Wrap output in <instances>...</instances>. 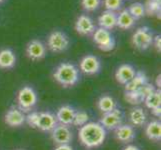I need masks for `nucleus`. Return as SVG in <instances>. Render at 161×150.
Instances as JSON below:
<instances>
[{
    "mask_svg": "<svg viewBox=\"0 0 161 150\" xmlns=\"http://www.w3.org/2000/svg\"><path fill=\"white\" fill-rule=\"evenodd\" d=\"M4 1V0H0V2H3Z\"/></svg>",
    "mask_w": 161,
    "mask_h": 150,
    "instance_id": "nucleus-39",
    "label": "nucleus"
},
{
    "mask_svg": "<svg viewBox=\"0 0 161 150\" xmlns=\"http://www.w3.org/2000/svg\"><path fill=\"white\" fill-rule=\"evenodd\" d=\"M57 120L55 115L51 112H39L38 114V119L36 123V128L41 131L47 132L52 131L55 126H56Z\"/></svg>",
    "mask_w": 161,
    "mask_h": 150,
    "instance_id": "nucleus-13",
    "label": "nucleus"
},
{
    "mask_svg": "<svg viewBox=\"0 0 161 150\" xmlns=\"http://www.w3.org/2000/svg\"><path fill=\"white\" fill-rule=\"evenodd\" d=\"M54 150H73L69 144H62V145H57Z\"/></svg>",
    "mask_w": 161,
    "mask_h": 150,
    "instance_id": "nucleus-34",
    "label": "nucleus"
},
{
    "mask_svg": "<svg viewBox=\"0 0 161 150\" xmlns=\"http://www.w3.org/2000/svg\"><path fill=\"white\" fill-rule=\"evenodd\" d=\"M51 139L57 145L69 144L73 139V134L69 126L57 124L55 128L51 131Z\"/></svg>",
    "mask_w": 161,
    "mask_h": 150,
    "instance_id": "nucleus-8",
    "label": "nucleus"
},
{
    "mask_svg": "<svg viewBox=\"0 0 161 150\" xmlns=\"http://www.w3.org/2000/svg\"><path fill=\"white\" fill-rule=\"evenodd\" d=\"M145 135L149 140L160 141L161 139V123L158 120L150 121L145 127Z\"/></svg>",
    "mask_w": 161,
    "mask_h": 150,
    "instance_id": "nucleus-22",
    "label": "nucleus"
},
{
    "mask_svg": "<svg viewBox=\"0 0 161 150\" xmlns=\"http://www.w3.org/2000/svg\"><path fill=\"white\" fill-rule=\"evenodd\" d=\"M136 20L132 17V15L129 13V11L127 9H123L120 11L119 14H117V21H116V26L119 28L127 30L131 29L132 27H134Z\"/></svg>",
    "mask_w": 161,
    "mask_h": 150,
    "instance_id": "nucleus-18",
    "label": "nucleus"
},
{
    "mask_svg": "<svg viewBox=\"0 0 161 150\" xmlns=\"http://www.w3.org/2000/svg\"><path fill=\"white\" fill-rule=\"evenodd\" d=\"M123 150H140V148H138L135 145H127L125 148H123Z\"/></svg>",
    "mask_w": 161,
    "mask_h": 150,
    "instance_id": "nucleus-36",
    "label": "nucleus"
},
{
    "mask_svg": "<svg viewBox=\"0 0 161 150\" xmlns=\"http://www.w3.org/2000/svg\"><path fill=\"white\" fill-rule=\"evenodd\" d=\"M160 75H158L157 77H156V87H158V88H160Z\"/></svg>",
    "mask_w": 161,
    "mask_h": 150,
    "instance_id": "nucleus-37",
    "label": "nucleus"
},
{
    "mask_svg": "<svg viewBox=\"0 0 161 150\" xmlns=\"http://www.w3.org/2000/svg\"><path fill=\"white\" fill-rule=\"evenodd\" d=\"M37 94L35 90L30 86H24L17 93L16 101H17L18 108L22 112H31L37 103Z\"/></svg>",
    "mask_w": 161,
    "mask_h": 150,
    "instance_id": "nucleus-3",
    "label": "nucleus"
},
{
    "mask_svg": "<svg viewBox=\"0 0 161 150\" xmlns=\"http://www.w3.org/2000/svg\"><path fill=\"white\" fill-rule=\"evenodd\" d=\"M69 38L64 32L55 30L47 38V46L54 53L63 52L69 47Z\"/></svg>",
    "mask_w": 161,
    "mask_h": 150,
    "instance_id": "nucleus-6",
    "label": "nucleus"
},
{
    "mask_svg": "<svg viewBox=\"0 0 161 150\" xmlns=\"http://www.w3.org/2000/svg\"><path fill=\"white\" fill-rule=\"evenodd\" d=\"M79 68L84 74L94 75L101 69V62L95 55H86L79 63Z\"/></svg>",
    "mask_w": 161,
    "mask_h": 150,
    "instance_id": "nucleus-9",
    "label": "nucleus"
},
{
    "mask_svg": "<svg viewBox=\"0 0 161 150\" xmlns=\"http://www.w3.org/2000/svg\"><path fill=\"white\" fill-rule=\"evenodd\" d=\"M147 82V76L145 75V73L142 71H138L135 73L134 77L125 84V91L138 90L144 84H146Z\"/></svg>",
    "mask_w": 161,
    "mask_h": 150,
    "instance_id": "nucleus-20",
    "label": "nucleus"
},
{
    "mask_svg": "<svg viewBox=\"0 0 161 150\" xmlns=\"http://www.w3.org/2000/svg\"><path fill=\"white\" fill-rule=\"evenodd\" d=\"M97 107L102 113H107L114 110L115 108H117V103H116L113 97L109 95H103L98 99Z\"/></svg>",
    "mask_w": 161,
    "mask_h": 150,
    "instance_id": "nucleus-23",
    "label": "nucleus"
},
{
    "mask_svg": "<svg viewBox=\"0 0 161 150\" xmlns=\"http://www.w3.org/2000/svg\"><path fill=\"white\" fill-rule=\"evenodd\" d=\"M101 0H81V5L86 11H95L100 7Z\"/></svg>",
    "mask_w": 161,
    "mask_h": 150,
    "instance_id": "nucleus-29",
    "label": "nucleus"
},
{
    "mask_svg": "<svg viewBox=\"0 0 161 150\" xmlns=\"http://www.w3.org/2000/svg\"><path fill=\"white\" fill-rule=\"evenodd\" d=\"M152 44H154V47L157 50V52L160 53L161 52V36L160 35L154 36Z\"/></svg>",
    "mask_w": 161,
    "mask_h": 150,
    "instance_id": "nucleus-33",
    "label": "nucleus"
},
{
    "mask_svg": "<svg viewBox=\"0 0 161 150\" xmlns=\"http://www.w3.org/2000/svg\"><path fill=\"white\" fill-rule=\"evenodd\" d=\"M122 120H123V115H122L121 110L115 108L110 112L103 113L99 123L102 125L105 130H114L122 124Z\"/></svg>",
    "mask_w": 161,
    "mask_h": 150,
    "instance_id": "nucleus-7",
    "label": "nucleus"
},
{
    "mask_svg": "<svg viewBox=\"0 0 161 150\" xmlns=\"http://www.w3.org/2000/svg\"><path fill=\"white\" fill-rule=\"evenodd\" d=\"M38 114H39V112L33 111V112H28V114H27V116L25 117V122H27V124H28L31 128H36Z\"/></svg>",
    "mask_w": 161,
    "mask_h": 150,
    "instance_id": "nucleus-32",
    "label": "nucleus"
},
{
    "mask_svg": "<svg viewBox=\"0 0 161 150\" xmlns=\"http://www.w3.org/2000/svg\"><path fill=\"white\" fill-rule=\"evenodd\" d=\"M25 114L18 108L10 107L4 115V122L10 127H20L25 123Z\"/></svg>",
    "mask_w": 161,
    "mask_h": 150,
    "instance_id": "nucleus-10",
    "label": "nucleus"
},
{
    "mask_svg": "<svg viewBox=\"0 0 161 150\" xmlns=\"http://www.w3.org/2000/svg\"><path fill=\"white\" fill-rule=\"evenodd\" d=\"M144 103H145L146 107L149 108L150 110L154 109V108H157L160 107V104H161V92L159 89H156L155 91H153L151 94L144 99Z\"/></svg>",
    "mask_w": 161,
    "mask_h": 150,
    "instance_id": "nucleus-24",
    "label": "nucleus"
},
{
    "mask_svg": "<svg viewBox=\"0 0 161 150\" xmlns=\"http://www.w3.org/2000/svg\"><path fill=\"white\" fill-rule=\"evenodd\" d=\"M146 113L141 107H134L129 112V120L133 126L141 127L146 123Z\"/></svg>",
    "mask_w": 161,
    "mask_h": 150,
    "instance_id": "nucleus-21",
    "label": "nucleus"
},
{
    "mask_svg": "<svg viewBox=\"0 0 161 150\" xmlns=\"http://www.w3.org/2000/svg\"><path fill=\"white\" fill-rule=\"evenodd\" d=\"M156 90V88H155V86L153 84H151V83H146V84H144L142 87H140L139 89H138L137 91L139 92L140 96L142 98V100L144 101V99H145L149 94H151L153 91Z\"/></svg>",
    "mask_w": 161,
    "mask_h": 150,
    "instance_id": "nucleus-31",
    "label": "nucleus"
},
{
    "mask_svg": "<svg viewBox=\"0 0 161 150\" xmlns=\"http://www.w3.org/2000/svg\"><path fill=\"white\" fill-rule=\"evenodd\" d=\"M151 112L154 116H156V117H160L161 116V108L160 107H157V108H154L151 110Z\"/></svg>",
    "mask_w": 161,
    "mask_h": 150,
    "instance_id": "nucleus-35",
    "label": "nucleus"
},
{
    "mask_svg": "<svg viewBox=\"0 0 161 150\" xmlns=\"http://www.w3.org/2000/svg\"><path fill=\"white\" fill-rule=\"evenodd\" d=\"M154 35L151 29L147 26L139 27L132 35V44L139 51H145L151 46Z\"/></svg>",
    "mask_w": 161,
    "mask_h": 150,
    "instance_id": "nucleus-4",
    "label": "nucleus"
},
{
    "mask_svg": "<svg viewBox=\"0 0 161 150\" xmlns=\"http://www.w3.org/2000/svg\"><path fill=\"white\" fill-rule=\"evenodd\" d=\"M74 113L75 110L70 105H63V106L59 107L56 112V115H55L57 123L66 126L71 125L72 122H73Z\"/></svg>",
    "mask_w": 161,
    "mask_h": 150,
    "instance_id": "nucleus-16",
    "label": "nucleus"
},
{
    "mask_svg": "<svg viewBox=\"0 0 161 150\" xmlns=\"http://www.w3.org/2000/svg\"><path fill=\"white\" fill-rule=\"evenodd\" d=\"M93 41L95 42L97 47L104 52L112 51L116 46L115 38L111 34V32L109 30L101 28V27H99L94 31Z\"/></svg>",
    "mask_w": 161,
    "mask_h": 150,
    "instance_id": "nucleus-5",
    "label": "nucleus"
},
{
    "mask_svg": "<svg viewBox=\"0 0 161 150\" xmlns=\"http://www.w3.org/2000/svg\"><path fill=\"white\" fill-rule=\"evenodd\" d=\"M15 150H24V149H15Z\"/></svg>",
    "mask_w": 161,
    "mask_h": 150,
    "instance_id": "nucleus-38",
    "label": "nucleus"
},
{
    "mask_svg": "<svg viewBox=\"0 0 161 150\" xmlns=\"http://www.w3.org/2000/svg\"><path fill=\"white\" fill-rule=\"evenodd\" d=\"M89 121V114H88L86 111L79 110V111H75L74 113V118L72 124L75 126H83L85 125L87 122Z\"/></svg>",
    "mask_w": 161,
    "mask_h": 150,
    "instance_id": "nucleus-27",
    "label": "nucleus"
},
{
    "mask_svg": "<svg viewBox=\"0 0 161 150\" xmlns=\"http://www.w3.org/2000/svg\"><path fill=\"white\" fill-rule=\"evenodd\" d=\"M124 99L126 102H128L131 105H139L143 102V100L140 96L139 92L137 90L134 91H125L124 93Z\"/></svg>",
    "mask_w": 161,
    "mask_h": 150,
    "instance_id": "nucleus-28",
    "label": "nucleus"
},
{
    "mask_svg": "<svg viewBox=\"0 0 161 150\" xmlns=\"http://www.w3.org/2000/svg\"><path fill=\"white\" fill-rule=\"evenodd\" d=\"M95 29V24H94L93 20L88 15H80L75 22V30L80 35L87 36L93 34Z\"/></svg>",
    "mask_w": 161,
    "mask_h": 150,
    "instance_id": "nucleus-12",
    "label": "nucleus"
},
{
    "mask_svg": "<svg viewBox=\"0 0 161 150\" xmlns=\"http://www.w3.org/2000/svg\"><path fill=\"white\" fill-rule=\"evenodd\" d=\"M78 137L81 144L86 148H96L102 145L106 138V130L99 122H87L80 127Z\"/></svg>",
    "mask_w": 161,
    "mask_h": 150,
    "instance_id": "nucleus-1",
    "label": "nucleus"
},
{
    "mask_svg": "<svg viewBox=\"0 0 161 150\" xmlns=\"http://www.w3.org/2000/svg\"><path fill=\"white\" fill-rule=\"evenodd\" d=\"M127 10L129 11V13L132 15V17L135 20L140 19L145 15V8H144V5L140 2L132 3Z\"/></svg>",
    "mask_w": 161,
    "mask_h": 150,
    "instance_id": "nucleus-26",
    "label": "nucleus"
},
{
    "mask_svg": "<svg viewBox=\"0 0 161 150\" xmlns=\"http://www.w3.org/2000/svg\"><path fill=\"white\" fill-rule=\"evenodd\" d=\"M104 6L109 11H118L123 6V0H104Z\"/></svg>",
    "mask_w": 161,
    "mask_h": 150,
    "instance_id": "nucleus-30",
    "label": "nucleus"
},
{
    "mask_svg": "<svg viewBox=\"0 0 161 150\" xmlns=\"http://www.w3.org/2000/svg\"><path fill=\"white\" fill-rule=\"evenodd\" d=\"M117 21V14L114 11L105 10L104 12L98 17V25L106 30H111L116 27Z\"/></svg>",
    "mask_w": 161,
    "mask_h": 150,
    "instance_id": "nucleus-17",
    "label": "nucleus"
},
{
    "mask_svg": "<svg viewBox=\"0 0 161 150\" xmlns=\"http://www.w3.org/2000/svg\"><path fill=\"white\" fill-rule=\"evenodd\" d=\"M16 56L14 52L9 48L2 49L0 51V68L11 69L15 66Z\"/></svg>",
    "mask_w": 161,
    "mask_h": 150,
    "instance_id": "nucleus-19",
    "label": "nucleus"
},
{
    "mask_svg": "<svg viewBox=\"0 0 161 150\" xmlns=\"http://www.w3.org/2000/svg\"><path fill=\"white\" fill-rule=\"evenodd\" d=\"M145 13L150 16L156 15L160 18V11H161V1L160 0H148L146 5H144Z\"/></svg>",
    "mask_w": 161,
    "mask_h": 150,
    "instance_id": "nucleus-25",
    "label": "nucleus"
},
{
    "mask_svg": "<svg viewBox=\"0 0 161 150\" xmlns=\"http://www.w3.org/2000/svg\"><path fill=\"white\" fill-rule=\"evenodd\" d=\"M53 78L64 87L73 86L79 80V70L74 64L63 62L59 64L54 70Z\"/></svg>",
    "mask_w": 161,
    "mask_h": 150,
    "instance_id": "nucleus-2",
    "label": "nucleus"
},
{
    "mask_svg": "<svg viewBox=\"0 0 161 150\" xmlns=\"http://www.w3.org/2000/svg\"><path fill=\"white\" fill-rule=\"evenodd\" d=\"M114 136L122 143H129L135 139V129L130 124H121L114 130Z\"/></svg>",
    "mask_w": 161,
    "mask_h": 150,
    "instance_id": "nucleus-14",
    "label": "nucleus"
},
{
    "mask_svg": "<svg viewBox=\"0 0 161 150\" xmlns=\"http://www.w3.org/2000/svg\"><path fill=\"white\" fill-rule=\"evenodd\" d=\"M26 54L31 60L38 61L46 56V47L39 40H31L26 47Z\"/></svg>",
    "mask_w": 161,
    "mask_h": 150,
    "instance_id": "nucleus-11",
    "label": "nucleus"
},
{
    "mask_svg": "<svg viewBox=\"0 0 161 150\" xmlns=\"http://www.w3.org/2000/svg\"><path fill=\"white\" fill-rule=\"evenodd\" d=\"M136 71L132 65L130 64H122L117 68L115 72L116 81L120 84L125 85L127 82H129L134 77Z\"/></svg>",
    "mask_w": 161,
    "mask_h": 150,
    "instance_id": "nucleus-15",
    "label": "nucleus"
}]
</instances>
